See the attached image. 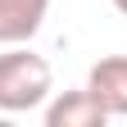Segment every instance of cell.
Segmentation results:
<instances>
[{
  "mask_svg": "<svg viewBox=\"0 0 127 127\" xmlns=\"http://www.w3.org/2000/svg\"><path fill=\"white\" fill-rule=\"evenodd\" d=\"M55 91V73H50V59L27 50L23 45H9L0 55V109L5 114H27L50 100Z\"/></svg>",
  "mask_w": 127,
  "mask_h": 127,
  "instance_id": "obj_1",
  "label": "cell"
},
{
  "mask_svg": "<svg viewBox=\"0 0 127 127\" xmlns=\"http://www.w3.org/2000/svg\"><path fill=\"white\" fill-rule=\"evenodd\" d=\"M50 0H0V45H23L41 32Z\"/></svg>",
  "mask_w": 127,
  "mask_h": 127,
  "instance_id": "obj_4",
  "label": "cell"
},
{
  "mask_svg": "<svg viewBox=\"0 0 127 127\" xmlns=\"http://www.w3.org/2000/svg\"><path fill=\"white\" fill-rule=\"evenodd\" d=\"M109 114L104 104L82 86V91H59L50 104H45V127H104Z\"/></svg>",
  "mask_w": 127,
  "mask_h": 127,
  "instance_id": "obj_3",
  "label": "cell"
},
{
  "mask_svg": "<svg viewBox=\"0 0 127 127\" xmlns=\"http://www.w3.org/2000/svg\"><path fill=\"white\" fill-rule=\"evenodd\" d=\"M114 9H118V14H127V0H114Z\"/></svg>",
  "mask_w": 127,
  "mask_h": 127,
  "instance_id": "obj_5",
  "label": "cell"
},
{
  "mask_svg": "<svg viewBox=\"0 0 127 127\" xmlns=\"http://www.w3.org/2000/svg\"><path fill=\"white\" fill-rule=\"evenodd\" d=\"M86 91L104 104L109 118H127V55H109L100 64H91Z\"/></svg>",
  "mask_w": 127,
  "mask_h": 127,
  "instance_id": "obj_2",
  "label": "cell"
}]
</instances>
